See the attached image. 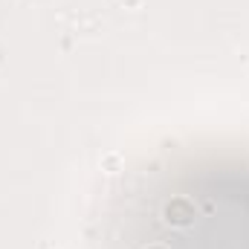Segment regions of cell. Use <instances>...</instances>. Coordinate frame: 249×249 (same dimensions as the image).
<instances>
[{"label":"cell","mask_w":249,"mask_h":249,"mask_svg":"<svg viewBox=\"0 0 249 249\" xmlns=\"http://www.w3.org/2000/svg\"><path fill=\"white\" fill-rule=\"evenodd\" d=\"M119 165H122V157H119V154H107V157L102 160V168H105V171H119Z\"/></svg>","instance_id":"obj_1"},{"label":"cell","mask_w":249,"mask_h":249,"mask_svg":"<svg viewBox=\"0 0 249 249\" xmlns=\"http://www.w3.org/2000/svg\"><path fill=\"white\" fill-rule=\"evenodd\" d=\"M119 6L133 12V9H142V6H145V0H119Z\"/></svg>","instance_id":"obj_2"}]
</instances>
